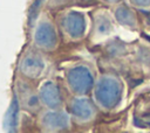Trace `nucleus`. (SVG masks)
<instances>
[{
	"instance_id": "1",
	"label": "nucleus",
	"mask_w": 150,
	"mask_h": 133,
	"mask_svg": "<svg viewBox=\"0 0 150 133\" xmlns=\"http://www.w3.org/2000/svg\"><path fill=\"white\" fill-rule=\"evenodd\" d=\"M41 1L42 0H36L35 1V4H33V6H32V8H30V13H29V21L32 22V20L35 18V14H36V12H38V9H39V5L41 4Z\"/></svg>"
}]
</instances>
